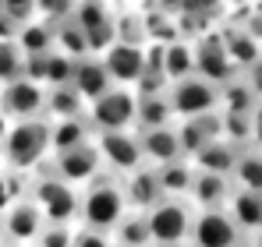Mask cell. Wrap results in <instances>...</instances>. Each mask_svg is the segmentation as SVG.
<instances>
[{
    "instance_id": "6da1fadb",
    "label": "cell",
    "mask_w": 262,
    "mask_h": 247,
    "mask_svg": "<svg viewBox=\"0 0 262 247\" xmlns=\"http://www.w3.org/2000/svg\"><path fill=\"white\" fill-rule=\"evenodd\" d=\"M131 212L128 194H124V180L110 169H103L92 184L82 187V215L78 226L85 230H99V233H114L117 223Z\"/></svg>"
},
{
    "instance_id": "7a4b0ae2",
    "label": "cell",
    "mask_w": 262,
    "mask_h": 247,
    "mask_svg": "<svg viewBox=\"0 0 262 247\" xmlns=\"http://www.w3.org/2000/svg\"><path fill=\"white\" fill-rule=\"evenodd\" d=\"M0 156L7 169H18V173H36L43 163H50L53 149H50V117H36V120H14L4 145H0Z\"/></svg>"
},
{
    "instance_id": "3957f363",
    "label": "cell",
    "mask_w": 262,
    "mask_h": 247,
    "mask_svg": "<svg viewBox=\"0 0 262 247\" xmlns=\"http://www.w3.org/2000/svg\"><path fill=\"white\" fill-rule=\"evenodd\" d=\"M29 198L39 205L46 223H57V226H78V215H82V187L60 180L50 163H43L36 169L32 184H29Z\"/></svg>"
},
{
    "instance_id": "277c9868",
    "label": "cell",
    "mask_w": 262,
    "mask_h": 247,
    "mask_svg": "<svg viewBox=\"0 0 262 247\" xmlns=\"http://www.w3.org/2000/svg\"><path fill=\"white\" fill-rule=\"evenodd\" d=\"M145 215H149L152 244H160V247H188L199 208L191 205L188 198H163L160 205H152Z\"/></svg>"
},
{
    "instance_id": "5b68a950",
    "label": "cell",
    "mask_w": 262,
    "mask_h": 247,
    "mask_svg": "<svg viewBox=\"0 0 262 247\" xmlns=\"http://www.w3.org/2000/svg\"><path fill=\"white\" fill-rule=\"evenodd\" d=\"M85 120L92 124L96 134H106V131H135V124H138V92L114 85L110 92H103L99 99L89 103Z\"/></svg>"
},
{
    "instance_id": "8992f818",
    "label": "cell",
    "mask_w": 262,
    "mask_h": 247,
    "mask_svg": "<svg viewBox=\"0 0 262 247\" xmlns=\"http://www.w3.org/2000/svg\"><path fill=\"white\" fill-rule=\"evenodd\" d=\"M170 95V106H174L177 120H188V117H206V113H216L220 110V85L206 82L202 75H188L167 88Z\"/></svg>"
},
{
    "instance_id": "52a82bcc",
    "label": "cell",
    "mask_w": 262,
    "mask_h": 247,
    "mask_svg": "<svg viewBox=\"0 0 262 247\" xmlns=\"http://www.w3.org/2000/svg\"><path fill=\"white\" fill-rule=\"evenodd\" d=\"M248 240L227 208H202L191 226L188 247H241Z\"/></svg>"
},
{
    "instance_id": "ba28073f",
    "label": "cell",
    "mask_w": 262,
    "mask_h": 247,
    "mask_svg": "<svg viewBox=\"0 0 262 247\" xmlns=\"http://www.w3.org/2000/svg\"><path fill=\"white\" fill-rule=\"evenodd\" d=\"M71 18H75V25L85 32L92 57H99L106 46L117 42V14L110 11L106 0H78V7H75Z\"/></svg>"
},
{
    "instance_id": "9c48e42d",
    "label": "cell",
    "mask_w": 262,
    "mask_h": 247,
    "mask_svg": "<svg viewBox=\"0 0 262 247\" xmlns=\"http://www.w3.org/2000/svg\"><path fill=\"white\" fill-rule=\"evenodd\" d=\"M0 113L11 120H36L46 117V85L32 78H14V82L0 85Z\"/></svg>"
},
{
    "instance_id": "30bf717a",
    "label": "cell",
    "mask_w": 262,
    "mask_h": 247,
    "mask_svg": "<svg viewBox=\"0 0 262 247\" xmlns=\"http://www.w3.org/2000/svg\"><path fill=\"white\" fill-rule=\"evenodd\" d=\"M50 169H53L60 180H68V184H75V187H85V184H92L106 166H103L99 145H96V138H92L85 145H75V149H68V152L50 156Z\"/></svg>"
},
{
    "instance_id": "8fae6325",
    "label": "cell",
    "mask_w": 262,
    "mask_h": 247,
    "mask_svg": "<svg viewBox=\"0 0 262 247\" xmlns=\"http://www.w3.org/2000/svg\"><path fill=\"white\" fill-rule=\"evenodd\" d=\"M96 145H99L103 166L110 173H117V177H128V173L145 166L138 131H106V134H96Z\"/></svg>"
},
{
    "instance_id": "7c38bea8",
    "label": "cell",
    "mask_w": 262,
    "mask_h": 247,
    "mask_svg": "<svg viewBox=\"0 0 262 247\" xmlns=\"http://www.w3.org/2000/svg\"><path fill=\"white\" fill-rule=\"evenodd\" d=\"M99 60H103V67H106V75H110L114 85L135 88V85L142 82V75H145V42L117 39L114 46H106L99 53Z\"/></svg>"
},
{
    "instance_id": "4fadbf2b",
    "label": "cell",
    "mask_w": 262,
    "mask_h": 247,
    "mask_svg": "<svg viewBox=\"0 0 262 247\" xmlns=\"http://www.w3.org/2000/svg\"><path fill=\"white\" fill-rule=\"evenodd\" d=\"M195 75H202L206 82L213 85H230L234 78H241V71L234 67V60H230V53H227V42L223 36H202V39L195 42Z\"/></svg>"
},
{
    "instance_id": "5bb4252c",
    "label": "cell",
    "mask_w": 262,
    "mask_h": 247,
    "mask_svg": "<svg viewBox=\"0 0 262 247\" xmlns=\"http://www.w3.org/2000/svg\"><path fill=\"white\" fill-rule=\"evenodd\" d=\"M0 223H4L7 244H36V237L43 233V226H46L43 212H39V205L32 198H18L0 215Z\"/></svg>"
},
{
    "instance_id": "9a60e30c",
    "label": "cell",
    "mask_w": 262,
    "mask_h": 247,
    "mask_svg": "<svg viewBox=\"0 0 262 247\" xmlns=\"http://www.w3.org/2000/svg\"><path fill=\"white\" fill-rule=\"evenodd\" d=\"M177 138H181L184 159L199 156L209 141L223 138V110L206 113V117H188V120H177Z\"/></svg>"
},
{
    "instance_id": "2e32d148",
    "label": "cell",
    "mask_w": 262,
    "mask_h": 247,
    "mask_svg": "<svg viewBox=\"0 0 262 247\" xmlns=\"http://www.w3.org/2000/svg\"><path fill=\"white\" fill-rule=\"evenodd\" d=\"M138 141H142L145 166H167V163L184 159V149H181V138H177V124L138 131Z\"/></svg>"
},
{
    "instance_id": "e0dca14e",
    "label": "cell",
    "mask_w": 262,
    "mask_h": 247,
    "mask_svg": "<svg viewBox=\"0 0 262 247\" xmlns=\"http://www.w3.org/2000/svg\"><path fill=\"white\" fill-rule=\"evenodd\" d=\"M121 180H124L128 205L135 208V212H149L152 205L163 202V187H160L156 166H142V169H135V173H128V177H121Z\"/></svg>"
},
{
    "instance_id": "ac0fdd59",
    "label": "cell",
    "mask_w": 262,
    "mask_h": 247,
    "mask_svg": "<svg viewBox=\"0 0 262 247\" xmlns=\"http://www.w3.org/2000/svg\"><path fill=\"white\" fill-rule=\"evenodd\" d=\"M191 205L199 208H227V202L234 198V180L223 173H202L195 169V184H191Z\"/></svg>"
},
{
    "instance_id": "d6986e66",
    "label": "cell",
    "mask_w": 262,
    "mask_h": 247,
    "mask_svg": "<svg viewBox=\"0 0 262 247\" xmlns=\"http://www.w3.org/2000/svg\"><path fill=\"white\" fill-rule=\"evenodd\" d=\"M241 145L237 141H230V138H216V141H209L199 156H191V166L195 169H202V173H223V177H230L234 180V166L241 159Z\"/></svg>"
},
{
    "instance_id": "ffe728a7",
    "label": "cell",
    "mask_w": 262,
    "mask_h": 247,
    "mask_svg": "<svg viewBox=\"0 0 262 247\" xmlns=\"http://www.w3.org/2000/svg\"><path fill=\"white\" fill-rule=\"evenodd\" d=\"M71 85H75V92H78L85 103L99 99L103 92L114 88V82H110V75H106V67H103L99 57H82V60H75V78H71Z\"/></svg>"
},
{
    "instance_id": "44dd1931",
    "label": "cell",
    "mask_w": 262,
    "mask_h": 247,
    "mask_svg": "<svg viewBox=\"0 0 262 247\" xmlns=\"http://www.w3.org/2000/svg\"><path fill=\"white\" fill-rule=\"evenodd\" d=\"M227 212L234 215V223L241 226L245 237L259 233L262 230V191H237L234 187V198L227 202Z\"/></svg>"
},
{
    "instance_id": "7402d4cb",
    "label": "cell",
    "mask_w": 262,
    "mask_h": 247,
    "mask_svg": "<svg viewBox=\"0 0 262 247\" xmlns=\"http://www.w3.org/2000/svg\"><path fill=\"white\" fill-rule=\"evenodd\" d=\"M96 138V131H92V124L85 117H71V120H50V149H53V156L57 152H68V149H75V145H85Z\"/></svg>"
},
{
    "instance_id": "603a6c76",
    "label": "cell",
    "mask_w": 262,
    "mask_h": 247,
    "mask_svg": "<svg viewBox=\"0 0 262 247\" xmlns=\"http://www.w3.org/2000/svg\"><path fill=\"white\" fill-rule=\"evenodd\" d=\"M89 103L75 92V85H57L46 88V117L50 120H71V117H85Z\"/></svg>"
},
{
    "instance_id": "cb8c5ba5",
    "label": "cell",
    "mask_w": 262,
    "mask_h": 247,
    "mask_svg": "<svg viewBox=\"0 0 262 247\" xmlns=\"http://www.w3.org/2000/svg\"><path fill=\"white\" fill-rule=\"evenodd\" d=\"M163 75H167L170 85L195 75V42H188V39L163 42Z\"/></svg>"
},
{
    "instance_id": "d4e9b609",
    "label": "cell",
    "mask_w": 262,
    "mask_h": 247,
    "mask_svg": "<svg viewBox=\"0 0 262 247\" xmlns=\"http://www.w3.org/2000/svg\"><path fill=\"white\" fill-rule=\"evenodd\" d=\"M156 173H160L163 198H188L191 194V184H195V166H191V159H177V163L156 166Z\"/></svg>"
},
{
    "instance_id": "484cf974",
    "label": "cell",
    "mask_w": 262,
    "mask_h": 247,
    "mask_svg": "<svg viewBox=\"0 0 262 247\" xmlns=\"http://www.w3.org/2000/svg\"><path fill=\"white\" fill-rule=\"evenodd\" d=\"M167 124H177L174 106H170V95H167V92H156V95H138V124H135V131L167 127Z\"/></svg>"
},
{
    "instance_id": "4316f807",
    "label": "cell",
    "mask_w": 262,
    "mask_h": 247,
    "mask_svg": "<svg viewBox=\"0 0 262 247\" xmlns=\"http://www.w3.org/2000/svg\"><path fill=\"white\" fill-rule=\"evenodd\" d=\"M18 46H21L25 57L50 53V50H57V29L50 21H43V18H36V21H29V25L18 29Z\"/></svg>"
},
{
    "instance_id": "83f0119b",
    "label": "cell",
    "mask_w": 262,
    "mask_h": 247,
    "mask_svg": "<svg viewBox=\"0 0 262 247\" xmlns=\"http://www.w3.org/2000/svg\"><path fill=\"white\" fill-rule=\"evenodd\" d=\"M114 244L121 247H152V233H149V215L145 212H135L131 208L128 215L117 223V230L110 233Z\"/></svg>"
},
{
    "instance_id": "f1b7e54d",
    "label": "cell",
    "mask_w": 262,
    "mask_h": 247,
    "mask_svg": "<svg viewBox=\"0 0 262 247\" xmlns=\"http://www.w3.org/2000/svg\"><path fill=\"white\" fill-rule=\"evenodd\" d=\"M223 42H227V53H230L234 67H237L241 75L262 57V46H259V39H255L252 32H223Z\"/></svg>"
},
{
    "instance_id": "f546056e",
    "label": "cell",
    "mask_w": 262,
    "mask_h": 247,
    "mask_svg": "<svg viewBox=\"0 0 262 247\" xmlns=\"http://www.w3.org/2000/svg\"><path fill=\"white\" fill-rule=\"evenodd\" d=\"M234 187L237 191H262V149L248 145L234 166Z\"/></svg>"
},
{
    "instance_id": "4dcf8cb0",
    "label": "cell",
    "mask_w": 262,
    "mask_h": 247,
    "mask_svg": "<svg viewBox=\"0 0 262 247\" xmlns=\"http://www.w3.org/2000/svg\"><path fill=\"white\" fill-rule=\"evenodd\" d=\"M57 50H60V53H68L71 60L92 57L85 32H82V29L75 25V18H68V21H60V25H57Z\"/></svg>"
},
{
    "instance_id": "1f68e13d",
    "label": "cell",
    "mask_w": 262,
    "mask_h": 247,
    "mask_svg": "<svg viewBox=\"0 0 262 247\" xmlns=\"http://www.w3.org/2000/svg\"><path fill=\"white\" fill-rule=\"evenodd\" d=\"M25 75V53L18 39H0V85L14 82Z\"/></svg>"
},
{
    "instance_id": "d6a6232c",
    "label": "cell",
    "mask_w": 262,
    "mask_h": 247,
    "mask_svg": "<svg viewBox=\"0 0 262 247\" xmlns=\"http://www.w3.org/2000/svg\"><path fill=\"white\" fill-rule=\"evenodd\" d=\"M0 14H4L14 29H21V25H29V21L39 18L36 0H0Z\"/></svg>"
},
{
    "instance_id": "836d02e7",
    "label": "cell",
    "mask_w": 262,
    "mask_h": 247,
    "mask_svg": "<svg viewBox=\"0 0 262 247\" xmlns=\"http://www.w3.org/2000/svg\"><path fill=\"white\" fill-rule=\"evenodd\" d=\"M75 7H78V0H36L39 18H43V21H50L53 29H57L60 21H68V18L75 14Z\"/></svg>"
},
{
    "instance_id": "e575fe53",
    "label": "cell",
    "mask_w": 262,
    "mask_h": 247,
    "mask_svg": "<svg viewBox=\"0 0 262 247\" xmlns=\"http://www.w3.org/2000/svg\"><path fill=\"white\" fill-rule=\"evenodd\" d=\"M75 230H78V226H57V223H46L43 233L36 237V244H32V247H71Z\"/></svg>"
},
{
    "instance_id": "d590c367",
    "label": "cell",
    "mask_w": 262,
    "mask_h": 247,
    "mask_svg": "<svg viewBox=\"0 0 262 247\" xmlns=\"http://www.w3.org/2000/svg\"><path fill=\"white\" fill-rule=\"evenodd\" d=\"M71 247H114V237H110V233H99V230H85V226H78Z\"/></svg>"
},
{
    "instance_id": "8d00e7d4",
    "label": "cell",
    "mask_w": 262,
    "mask_h": 247,
    "mask_svg": "<svg viewBox=\"0 0 262 247\" xmlns=\"http://www.w3.org/2000/svg\"><path fill=\"white\" fill-rule=\"evenodd\" d=\"M216 7H220V0H181V11H188L195 18H209Z\"/></svg>"
},
{
    "instance_id": "74e56055",
    "label": "cell",
    "mask_w": 262,
    "mask_h": 247,
    "mask_svg": "<svg viewBox=\"0 0 262 247\" xmlns=\"http://www.w3.org/2000/svg\"><path fill=\"white\" fill-rule=\"evenodd\" d=\"M241 78H245V85L255 92V99L262 103V57L252 64V67H248V71H245V75H241Z\"/></svg>"
},
{
    "instance_id": "f35d334b",
    "label": "cell",
    "mask_w": 262,
    "mask_h": 247,
    "mask_svg": "<svg viewBox=\"0 0 262 247\" xmlns=\"http://www.w3.org/2000/svg\"><path fill=\"white\" fill-rule=\"evenodd\" d=\"M252 145L262 149V103L255 106V113H252Z\"/></svg>"
},
{
    "instance_id": "ab89813d",
    "label": "cell",
    "mask_w": 262,
    "mask_h": 247,
    "mask_svg": "<svg viewBox=\"0 0 262 247\" xmlns=\"http://www.w3.org/2000/svg\"><path fill=\"white\" fill-rule=\"evenodd\" d=\"M11 117H4V113H0V145H4V138H7V131H11Z\"/></svg>"
},
{
    "instance_id": "60d3db41",
    "label": "cell",
    "mask_w": 262,
    "mask_h": 247,
    "mask_svg": "<svg viewBox=\"0 0 262 247\" xmlns=\"http://www.w3.org/2000/svg\"><path fill=\"white\" fill-rule=\"evenodd\" d=\"M248 244H252V247H262V230H259V233H252V237H248Z\"/></svg>"
},
{
    "instance_id": "b9f144b4",
    "label": "cell",
    "mask_w": 262,
    "mask_h": 247,
    "mask_svg": "<svg viewBox=\"0 0 262 247\" xmlns=\"http://www.w3.org/2000/svg\"><path fill=\"white\" fill-rule=\"evenodd\" d=\"M0 247H7V233H4V223H0Z\"/></svg>"
},
{
    "instance_id": "7bdbcfd3",
    "label": "cell",
    "mask_w": 262,
    "mask_h": 247,
    "mask_svg": "<svg viewBox=\"0 0 262 247\" xmlns=\"http://www.w3.org/2000/svg\"><path fill=\"white\" fill-rule=\"evenodd\" d=\"M7 247H32V244H7Z\"/></svg>"
},
{
    "instance_id": "ee69618b",
    "label": "cell",
    "mask_w": 262,
    "mask_h": 247,
    "mask_svg": "<svg viewBox=\"0 0 262 247\" xmlns=\"http://www.w3.org/2000/svg\"><path fill=\"white\" fill-rule=\"evenodd\" d=\"M241 247H252V244H248V240H245V244H241Z\"/></svg>"
},
{
    "instance_id": "f6af8a7d",
    "label": "cell",
    "mask_w": 262,
    "mask_h": 247,
    "mask_svg": "<svg viewBox=\"0 0 262 247\" xmlns=\"http://www.w3.org/2000/svg\"><path fill=\"white\" fill-rule=\"evenodd\" d=\"M0 166H4V156H0Z\"/></svg>"
},
{
    "instance_id": "bcb514c9",
    "label": "cell",
    "mask_w": 262,
    "mask_h": 247,
    "mask_svg": "<svg viewBox=\"0 0 262 247\" xmlns=\"http://www.w3.org/2000/svg\"><path fill=\"white\" fill-rule=\"evenodd\" d=\"M114 247H121V244H114Z\"/></svg>"
},
{
    "instance_id": "7dc6e473",
    "label": "cell",
    "mask_w": 262,
    "mask_h": 247,
    "mask_svg": "<svg viewBox=\"0 0 262 247\" xmlns=\"http://www.w3.org/2000/svg\"><path fill=\"white\" fill-rule=\"evenodd\" d=\"M152 247H160V244H152Z\"/></svg>"
}]
</instances>
